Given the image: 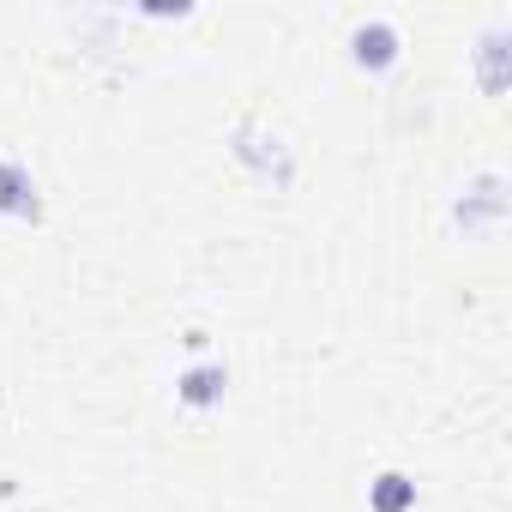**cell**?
<instances>
[{"mask_svg": "<svg viewBox=\"0 0 512 512\" xmlns=\"http://www.w3.org/2000/svg\"><path fill=\"white\" fill-rule=\"evenodd\" d=\"M398 55H404V31H398L392 19H368V25L350 31V61H356L362 73H392Z\"/></svg>", "mask_w": 512, "mask_h": 512, "instance_id": "1", "label": "cell"}, {"mask_svg": "<svg viewBox=\"0 0 512 512\" xmlns=\"http://www.w3.org/2000/svg\"><path fill=\"white\" fill-rule=\"evenodd\" d=\"M0 217L43 223V187H37L31 163H19V157H0Z\"/></svg>", "mask_w": 512, "mask_h": 512, "instance_id": "2", "label": "cell"}, {"mask_svg": "<svg viewBox=\"0 0 512 512\" xmlns=\"http://www.w3.org/2000/svg\"><path fill=\"white\" fill-rule=\"evenodd\" d=\"M223 392H229V368H223V362H193V368L175 374V398H181L187 410H217Z\"/></svg>", "mask_w": 512, "mask_h": 512, "instance_id": "3", "label": "cell"}, {"mask_svg": "<svg viewBox=\"0 0 512 512\" xmlns=\"http://www.w3.org/2000/svg\"><path fill=\"white\" fill-rule=\"evenodd\" d=\"M452 217H458V229L470 235V229H482V223H500L506 217V181L500 175H482L458 205H452Z\"/></svg>", "mask_w": 512, "mask_h": 512, "instance_id": "4", "label": "cell"}, {"mask_svg": "<svg viewBox=\"0 0 512 512\" xmlns=\"http://www.w3.org/2000/svg\"><path fill=\"white\" fill-rule=\"evenodd\" d=\"M368 512H416V476L410 470H380L368 482Z\"/></svg>", "mask_w": 512, "mask_h": 512, "instance_id": "5", "label": "cell"}]
</instances>
